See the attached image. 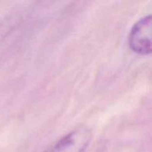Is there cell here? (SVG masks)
I'll use <instances>...</instances> for the list:
<instances>
[{"instance_id":"obj_2","label":"cell","mask_w":152,"mask_h":152,"mask_svg":"<svg viewBox=\"0 0 152 152\" xmlns=\"http://www.w3.org/2000/svg\"><path fill=\"white\" fill-rule=\"evenodd\" d=\"M93 134L88 127H77L60 139L48 152H85L91 143Z\"/></svg>"},{"instance_id":"obj_1","label":"cell","mask_w":152,"mask_h":152,"mask_svg":"<svg viewBox=\"0 0 152 152\" xmlns=\"http://www.w3.org/2000/svg\"><path fill=\"white\" fill-rule=\"evenodd\" d=\"M151 15L148 14L139 19L131 28L128 36L130 49L140 55L146 56L151 53Z\"/></svg>"}]
</instances>
